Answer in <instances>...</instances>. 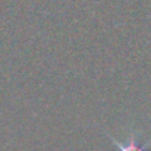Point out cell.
<instances>
[{"label": "cell", "instance_id": "1", "mask_svg": "<svg viewBox=\"0 0 151 151\" xmlns=\"http://www.w3.org/2000/svg\"><path fill=\"white\" fill-rule=\"evenodd\" d=\"M109 137H110L111 142L114 144V147H116L119 151H145V150H147V147L150 145V141L141 145L135 137H131V138H129L125 144H123V142H120V141H117V139H114L111 135H109Z\"/></svg>", "mask_w": 151, "mask_h": 151}]
</instances>
